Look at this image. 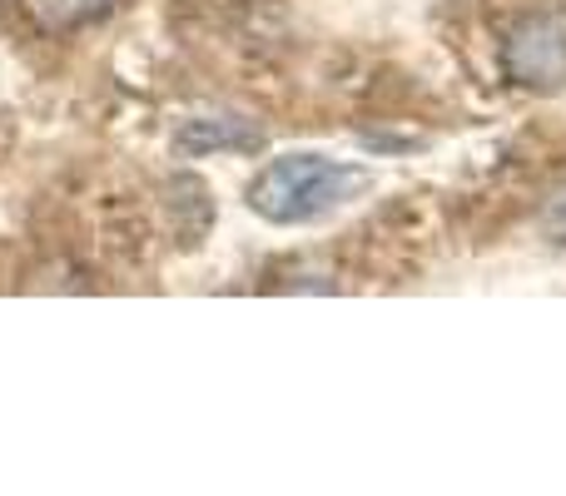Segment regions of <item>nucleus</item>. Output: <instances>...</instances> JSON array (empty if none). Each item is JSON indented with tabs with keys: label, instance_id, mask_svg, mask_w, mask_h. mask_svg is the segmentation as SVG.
Here are the masks:
<instances>
[{
	"label": "nucleus",
	"instance_id": "f257e3e1",
	"mask_svg": "<svg viewBox=\"0 0 566 496\" xmlns=\"http://www.w3.org/2000/svg\"><path fill=\"white\" fill-rule=\"evenodd\" d=\"M368 184L373 175L363 165H338L323 155H283L259 169V179L249 184V209L279 229L318 224V219L348 209L353 199H363Z\"/></svg>",
	"mask_w": 566,
	"mask_h": 496
},
{
	"label": "nucleus",
	"instance_id": "f03ea898",
	"mask_svg": "<svg viewBox=\"0 0 566 496\" xmlns=\"http://www.w3.org/2000/svg\"><path fill=\"white\" fill-rule=\"evenodd\" d=\"M502 70H507L512 85L552 95L566 85V15L557 10H542L527 15L507 30L502 40Z\"/></svg>",
	"mask_w": 566,
	"mask_h": 496
},
{
	"label": "nucleus",
	"instance_id": "7ed1b4c3",
	"mask_svg": "<svg viewBox=\"0 0 566 496\" xmlns=\"http://www.w3.org/2000/svg\"><path fill=\"white\" fill-rule=\"evenodd\" d=\"M264 145V129L249 125V119H189L179 129V149L185 155H209V149H234V155H249V149Z\"/></svg>",
	"mask_w": 566,
	"mask_h": 496
},
{
	"label": "nucleus",
	"instance_id": "20e7f679",
	"mask_svg": "<svg viewBox=\"0 0 566 496\" xmlns=\"http://www.w3.org/2000/svg\"><path fill=\"white\" fill-rule=\"evenodd\" d=\"M119 0H20V10L30 15V25L45 30V35H65V30H80L90 20L109 15Z\"/></svg>",
	"mask_w": 566,
	"mask_h": 496
}]
</instances>
